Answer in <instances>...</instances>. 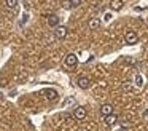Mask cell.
<instances>
[{
    "label": "cell",
    "mask_w": 148,
    "mask_h": 131,
    "mask_svg": "<svg viewBox=\"0 0 148 131\" xmlns=\"http://www.w3.org/2000/svg\"><path fill=\"white\" fill-rule=\"evenodd\" d=\"M64 64L67 67H75L78 64V56H77V54H73V53L67 54V56H65V59H64Z\"/></svg>",
    "instance_id": "1"
},
{
    "label": "cell",
    "mask_w": 148,
    "mask_h": 131,
    "mask_svg": "<svg viewBox=\"0 0 148 131\" xmlns=\"http://www.w3.org/2000/svg\"><path fill=\"white\" fill-rule=\"evenodd\" d=\"M138 42V35L134 30H127L126 32V43L127 45H135Z\"/></svg>",
    "instance_id": "2"
},
{
    "label": "cell",
    "mask_w": 148,
    "mask_h": 131,
    "mask_svg": "<svg viewBox=\"0 0 148 131\" xmlns=\"http://www.w3.org/2000/svg\"><path fill=\"white\" fill-rule=\"evenodd\" d=\"M86 115H88V112H86V109H84V107H77V109H75V112H73V117L77 118V120H84Z\"/></svg>",
    "instance_id": "3"
},
{
    "label": "cell",
    "mask_w": 148,
    "mask_h": 131,
    "mask_svg": "<svg viewBox=\"0 0 148 131\" xmlns=\"http://www.w3.org/2000/svg\"><path fill=\"white\" fill-rule=\"evenodd\" d=\"M77 85L80 86L81 89H88L89 85H91V80L88 78V77H80V78L77 80Z\"/></svg>",
    "instance_id": "4"
},
{
    "label": "cell",
    "mask_w": 148,
    "mask_h": 131,
    "mask_svg": "<svg viewBox=\"0 0 148 131\" xmlns=\"http://www.w3.org/2000/svg\"><path fill=\"white\" fill-rule=\"evenodd\" d=\"M54 34H56L58 38H65L67 37V27H65V26H58L56 30H54Z\"/></svg>",
    "instance_id": "5"
},
{
    "label": "cell",
    "mask_w": 148,
    "mask_h": 131,
    "mask_svg": "<svg viewBox=\"0 0 148 131\" xmlns=\"http://www.w3.org/2000/svg\"><path fill=\"white\" fill-rule=\"evenodd\" d=\"M43 94H45L46 98L49 99V101H54V99H58V91H56V89H53V88L45 89V91H43Z\"/></svg>",
    "instance_id": "6"
},
{
    "label": "cell",
    "mask_w": 148,
    "mask_h": 131,
    "mask_svg": "<svg viewBox=\"0 0 148 131\" xmlns=\"http://www.w3.org/2000/svg\"><path fill=\"white\" fill-rule=\"evenodd\" d=\"M100 114H102L103 117H107V115L113 114V105H112V104H103L102 107H100Z\"/></svg>",
    "instance_id": "7"
},
{
    "label": "cell",
    "mask_w": 148,
    "mask_h": 131,
    "mask_svg": "<svg viewBox=\"0 0 148 131\" xmlns=\"http://www.w3.org/2000/svg\"><path fill=\"white\" fill-rule=\"evenodd\" d=\"M116 121H118V117H116L115 114H110L105 117V125H108V126H113Z\"/></svg>",
    "instance_id": "8"
},
{
    "label": "cell",
    "mask_w": 148,
    "mask_h": 131,
    "mask_svg": "<svg viewBox=\"0 0 148 131\" xmlns=\"http://www.w3.org/2000/svg\"><path fill=\"white\" fill-rule=\"evenodd\" d=\"M48 24L51 26V27H58L59 26V18L56 15H49L48 16Z\"/></svg>",
    "instance_id": "9"
},
{
    "label": "cell",
    "mask_w": 148,
    "mask_h": 131,
    "mask_svg": "<svg viewBox=\"0 0 148 131\" xmlns=\"http://www.w3.org/2000/svg\"><path fill=\"white\" fill-rule=\"evenodd\" d=\"M110 8H112L113 11H119V10L123 8V0H113V2L110 3Z\"/></svg>",
    "instance_id": "10"
},
{
    "label": "cell",
    "mask_w": 148,
    "mask_h": 131,
    "mask_svg": "<svg viewBox=\"0 0 148 131\" xmlns=\"http://www.w3.org/2000/svg\"><path fill=\"white\" fill-rule=\"evenodd\" d=\"M99 26H100V19H99V18H92V19L89 21V27H91V29H97Z\"/></svg>",
    "instance_id": "11"
},
{
    "label": "cell",
    "mask_w": 148,
    "mask_h": 131,
    "mask_svg": "<svg viewBox=\"0 0 148 131\" xmlns=\"http://www.w3.org/2000/svg\"><path fill=\"white\" fill-rule=\"evenodd\" d=\"M5 5H7L10 10H14L18 6V0H5Z\"/></svg>",
    "instance_id": "12"
},
{
    "label": "cell",
    "mask_w": 148,
    "mask_h": 131,
    "mask_svg": "<svg viewBox=\"0 0 148 131\" xmlns=\"http://www.w3.org/2000/svg\"><path fill=\"white\" fill-rule=\"evenodd\" d=\"M69 3H70V8H78L81 5V0H69Z\"/></svg>",
    "instance_id": "13"
},
{
    "label": "cell",
    "mask_w": 148,
    "mask_h": 131,
    "mask_svg": "<svg viewBox=\"0 0 148 131\" xmlns=\"http://www.w3.org/2000/svg\"><path fill=\"white\" fill-rule=\"evenodd\" d=\"M135 85H137L138 88H140V86H143V77H142V75L135 77Z\"/></svg>",
    "instance_id": "14"
},
{
    "label": "cell",
    "mask_w": 148,
    "mask_h": 131,
    "mask_svg": "<svg viewBox=\"0 0 148 131\" xmlns=\"http://www.w3.org/2000/svg\"><path fill=\"white\" fill-rule=\"evenodd\" d=\"M123 89H124V91H131V89H132V86L129 85V83H124V86H123Z\"/></svg>",
    "instance_id": "15"
},
{
    "label": "cell",
    "mask_w": 148,
    "mask_h": 131,
    "mask_svg": "<svg viewBox=\"0 0 148 131\" xmlns=\"http://www.w3.org/2000/svg\"><path fill=\"white\" fill-rule=\"evenodd\" d=\"M112 18H113V16H112V13H105V16H103V19H105V21H110Z\"/></svg>",
    "instance_id": "16"
},
{
    "label": "cell",
    "mask_w": 148,
    "mask_h": 131,
    "mask_svg": "<svg viewBox=\"0 0 148 131\" xmlns=\"http://www.w3.org/2000/svg\"><path fill=\"white\" fill-rule=\"evenodd\" d=\"M27 19H29V15L26 13V15L23 16V21H21V26H23V24H26V21H27Z\"/></svg>",
    "instance_id": "17"
},
{
    "label": "cell",
    "mask_w": 148,
    "mask_h": 131,
    "mask_svg": "<svg viewBox=\"0 0 148 131\" xmlns=\"http://www.w3.org/2000/svg\"><path fill=\"white\" fill-rule=\"evenodd\" d=\"M64 8H65V10L70 8V3H69V0H65V2H64Z\"/></svg>",
    "instance_id": "18"
}]
</instances>
